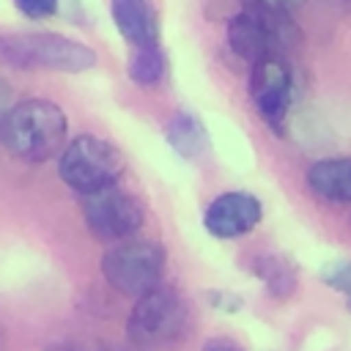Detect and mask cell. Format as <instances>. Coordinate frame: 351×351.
I'll use <instances>...</instances> for the list:
<instances>
[{
    "label": "cell",
    "instance_id": "obj_1",
    "mask_svg": "<svg viewBox=\"0 0 351 351\" xmlns=\"http://www.w3.org/2000/svg\"><path fill=\"white\" fill-rule=\"evenodd\" d=\"M0 143L25 162H49L60 156L69 143V118L63 107L49 99L14 101L0 123Z\"/></svg>",
    "mask_w": 351,
    "mask_h": 351
},
{
    "label": "cell",
    "instance_id": "obj_2",
    "mask_svg": "<svg viewBox=\"0 0 351 351\" xmlns=\"http://www.w3.org/2000/svg\"><path fill=\"white\" fill-rule=\"evenodd\" d=\"M99 60L96 49L49 30H0V63L25 71L82 74Z\"/></svg>",
    "mask_w": 351,
    "mask_h": 351
},
{
    "label": "cell",
    "instance_id": "obj_3",
    "mask_svg": "<svg viewBox=\"0 0 351 351\" xmlns=\"http://www.w3.org/2000/svg\"><path fill=\"white\" fill-rule=\"evenodd\" d=\"M123 170L126 159L121 148L99 134H77L58 156L60 181L80 197L118 186Z\"/></svg>",
    "mask_w": 351,
    "mask_h": 351
},
{
    "label": "cell",
    "instance_id": "obj_4",
    "mask_svg": "<svg viewBox=\"0 0 351 351\" xmlns=\"http://www.w3.org/2000/svg\"><path fill=\"white\" fill-rule=\"evenodd\" d=\"M189 329V304L186 299L170 288L159 285L151 293L134 299V307L126 318L129 346L143 351H156L178 343Z\"/></svg>",
    "mask_w": 351,
    "mask_h": 351
},
{
    "label": "cell",
    "instance_id": "obj_5",
    "mask_svg": "<svg viewBox=\"0 0 351 351\" xmlns=\"http://www.w3.org/2000/svg\"><path fill=\"white\" fill-rule=\"evenodd\" d=\"M302 41V30L291 14L241 8L228 19V44L250 66L266 58H285Z\"/></svg>",
    "mask_w": 351,
    "mask_h": 351
},
{
    "label": "cell",
    "instance_id": "obj_6",
    "mask_svg": "<svg viewBox=\"0 0 351 351\" xmlns=\"http://www.w3.org/2000/svg\"><path fill=\"white\" fill-rule=\"evenodd\" d=\"M167 252L154 239H129L112 244L101 255V274L107 285L123 296H145L162 285Z\"/></svg>",
    "mask_w": 351,
    "mask_h": 351
},
{
    "label": "cell",
    "instance_id": "obj_7",
    "mask_svg": "<svg viewBox=\"0 0 351 351\" xmlns=\"http://www.w3.org/2000/svg\"><path fill=\"white\" fill-rule=\"evenodd\" d=\"M80 208L85 228L99 241H129L145 222V206L140 203V197L121 186H110L96 195L80 197Z\"/></svg>",
    "mask_w": 351,
    "mask_h": 351
},
{
    "label": "cell",
    "instance_id": "obj_8",
    "mask_svg": "<svg viewBox=\"0 0 351 351\" xmlns=\"http://www.w3.org/2000/svg\"><path fill=\"white\" fill-rule=\"evenodd\" d=\"M250 99L266 126L282 134L293 104V69L285 58H266L250 66Z\"/></svg>",
    "mask_w": 351,
    "mask_h": 351
},
{
    "label": "cell",
    "instance_id": "obj_9",
    "mask_svg": "<svg viewBox=\"0 0 351 351\" xmlns=\"http://www.w3.org/2000/svg\"><path fill=\"white\" fill-rule=\"evenodd\" d=\"M263 217V206L252 192L228 189L219 192L203 211V228L214 239H239L247 236Z\"/></svg>",
    "mask_w": 351,
    "mask_h": 351
},
{
    "label": "cell",
    "instance_id": "obj_10",
    "mask_svg": "<svg viewBox=\"0 0 351 351\" xmlns=\"http://www.w3.org/2000/svg\"><path fill=\"white\" fill-rule=\"evenodd\" d=\"M110 16L132 49L159 47V14L151 0H110Z\"/></svg>",
    "mask_w": 351,
    "mask_h": 351
},
{
    "label": "cell",
    "instance_id": "obj_11",
    "mask_svg": "<svg viewBox=\"0 0 351 351\" xmlns=\"http://www.w3.org/2000/svg\"><path fill=\"white\" fill-rule=\"evenodd\" d=\"M307 189L335 206H351V156H326L307 167Z\"/></svg>",
    "mask_w": 351,
    "mask_h": 351
},
{
    "label": "cell",
    "instance_id": "obj_12",
    "mask_svg": "<svg viewBox=\"0 0 351 351\" xmlns=\"http://www.w3.org/2000/svg\"><path fill=\"white\" fill-rule=\"evenodd\" d=\"M250 271L274 299H291L299 288V269L282 252H261L250 261Z\"/></svg>",
    "mask_w": 351,
    "mask_h": 351
},
{
    "label": "cell",
    "instance_id": "obj_13",
    "mask_svg": "<svg viewBox=\"0 0 351 351\" xmlns=\"http://www.w3.org/2000/svg\"><path fill=\"white\" fill-rule=\"evenodd\" d=\"M165 137L181 159H197L208 148V132H206L203 121L197 115H192L189 110H178L165 123Z\"/></svg>",
    "mask_w": 351,
    "mask_h": 351
},
{
    "label": "cell",
    "instance_id": "obj_14",
    "mask_svg": "<svg viewBox=\"0 0 351 351\" xmlns=\"http://www.w3.org/2000/svg\"><path fill=\"white\" fill-rule=\"evenodd\" d=\"M126 74L140 88H156V85H162L165 77H167V58H165L162 47L134 49L129 55V60H126Z\"/></svg>",
    "mask_w": 351,
    "mask_h": 351
},
{
    "label": "cell",
    "instance_id": "obj_15",
    "mask_svg": "<svg viewBox=\"0 0 351 351\" xmlns=\"http://www.w3.org/2000/svg\"><path fill=\"white\" fill-rule=\"evenodd\" d=\"M321 282L351 299V261H329L321 266Z\"/></svg>",
    "mask_w": 351,
    "mask_h": 351
},
{
    "label": "cell",
    "instance_id": "obj_16",
    "mask_svg": "<svg viewBox=\"0 0 351 351\" xmlns=\"http://www.w3.org/2000/svg\"><path fill=\"white\" fill-rule=\"evenodd\" d=\"M60 0H14V8L27 19H49L58 14Z\"/></svg>",
    "mask_w": 351,
    "mask_h": 351
},
{
    "label": "cell",
    "instance_id": "obj_17",
    "mask_svg": "<svg viewBox=\"0 0 351 351\" xmlns=\"http://www.w3.org/2000/svg\"><path fill=\"white\" fill-rule=\"evenodd\" d=\"M244 8H263V11H282V14H293V8H299L304 0H241Z\"/></svg>",
    "mask_w": 351,
    "mask_h": 351
},
{
    "label": "cell",
    "instance_id": "obj_18",
    "mask_svg": "<svg viewBox=\"0 0 351 351\" xmlns=\"http://www.w3.org/2000/svg\"><path fill=\"white\" fill-rule=\"evenodd\" d=\"M208 302H211L217 310H228V313H233V310L241 307V299L233 296V293H225V291H208Z\"/></svg>",
    "mask_w": 351,
    "mask_h": 351
},
{
    "label": "cell",
    "instance_id": "obj_19",
    "mask_svg": "<svg viewBox=\"0 0 351 351\" xmlns=\"http://www.w3.org/2000/svg\"><path fill=\"white\" fill-rule=\"evenodd\" d=\"M203 351H244V348L230 337H208L203 343Z\"/></svg>",
    "mask_w": 351,
    "mask_h": 351
},
{
    "label": "cell",
    "instance_id": "obj_20",
    "mask_svg": "<svg viewBox=\"0 0 351 351\" xmlns=\"http://www.w3.org/2000/svg\"><path fill=\"white\" fill-rule=\"evenodd\" d=\"M11 107H14V88L0 77V123H3V118L8 115Z\"/></svg>",
    "mask_w": 351,
    "mask_h": 351
},
{
    "label": "cell",
    "instance_id": "obj_21",
    "mask_svg": "<svg viewBox=\"0 0 351 351\" xmlns=\"http://www.w3.org/2000/svg\"><path fill=\"white\" fill-rule=\"evenodd\" d=\"M101 351H143V348H134V346H107Z\"/></svg>",
    "mask_w": 351,
    "mask_h": 351
},
{
    "label": "cell",
    "instance_id": "obj_22",
    "mask_svg": "<svg viewBox=\"0 0 351 351\" xmlns=\"http://www.w3.org/2000/svg\"><path fill=\"white\" fill-rule=\"evenodd\" d=\"M348 310H351V299H348Z\"/></svg>",
    "mask_w": 351,
    "mask_h": 351
}]
</instances>
